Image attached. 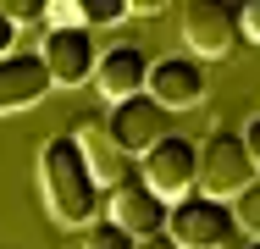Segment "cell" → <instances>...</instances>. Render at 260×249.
I'll return each mask as SVG.
<instances>
[{"mask_svg":"<svg viewBox=\"0 0 260 249\" xmlns=\"http://www.w3.org/2000/svg\"><path fill=\"white\" fill-rule=\"evenodd\" d=\"M39 189H45V205L61 227H94L105 216V189L94 183L72 133H55L39 149Z\"/></svg>","mask_w":260,"mask_h":249,"instance_id":"obj_1","label":"cell"},{"mask_svg":"<svg viewBox=\"0 0 260 249\" xmlns=\"http://www.w3.org/2000/svg\"><path fill=\"white\" fill-rule=\"evenodd\" d=\"M255 177H260V172H255V161H249V149H244V133L216 128V133L200 139V183H194V194L227 205V199L244 194Z\"/></svg>","mask_w":260,"mask_h":249,"instance_id":"obj_2","label":"cell"},{"mask_svg":"<svg viewBox=\"0 0 260 249\" xmlns=\"http://www.w3.org/2000/svg\"><path fill=\"white\" fill-rule=\"evenodd\" d=\"M139 177H144L166 205H183V199L194 194V183H200V144L183 139V133L160 139V144L139 161Z\"/></svg>","mask_w":260,"mask_h":249,"instance_id":"obj_3","label":"cell"},{"mask_svg":"<svg viewBox=\"0 0 260 249\" xmlns=\"http://www.w3.org/2000/svg\"><path fill=\"white\" fill-rule=\"evenodd\" d=\"M172 111L166 105H155L150 95H133V100H122V105H111V116H105L100 128H105V139L122 149V155H150V149L160 144V139H172Z\"/></svg>","mask_w":260,"mask_h":249,"instance_id":"obj_4","label":"cell"},{"mask_svg":"<svg viewBox=\"0 0 260 249\" xmlns=\"http://www.w3.org/2000/svg\"><path fill=\"white\" fill-rule=\"evenodd\" d=\"M183 39H188L194 61H221L244 39L238 34V6H227V0H188L183 6Z\"/></svg>","mask_w":260,"mask_h":249,"instance_id":"obj_5","label":"cell"},{"mask_svg":"<svg viewBox=\"0 0 260 249\" xmlns=\"http://www.w3.org/2000/svg\"><path fill=\"white\" fill-rule=\"evenodd\" d=\"M166 233H172L177 249H216L221 238L238 233V216H233V205H216V199H205V194H188L183 205H172Z\"/></svg>","mask_w":260,"mask_h":249,"instance_id":"obj_6","label":"cell"},{"mask_svg":"<svg viewBox=\"0 0 260 249\" xmlns=\"http://www.w3.org/2000/svg\"><path fill=\"white\" fill-rule=\"evenodd\" d=\"M105 216H111L122 233H133V238H155V233H166L172 205H166L144 177H133V183H122V189L105 194Z\"/></svg>","mask_w":260,"mask_h":249,"instance_id":"obj_7","label":"cell"},{"mask_svg":"<svg viewBox=\"0 0 260 249\" xmlns=\"http://www.w3.org/2000/svg\"><path fill=\"white\" fill-rule=\"evenodd\" d=\"M45 67H50V78L61 89H78V83H89L94 78V67H100V55H94V39L83 34V28H50L45 34Z\"/></svg>","mask_w":260,"mask_h":249,"instance_id":"obj_8","label":"cell"},{"mask_svg":"<svg viewBox=\"0 0 260 249\" xmlns=\"http://www.w3.org/2000/svg\"><path fill=\"white\" fill-rule=\"evenodd\" d=\"M144 95L166 105V111H183V105H200L205 100V67L194 55H160L150 67V89Z\"/></svg>","mask_w":260,"mask_h":249,"instance_id":"obj_9","label":"cell"},{"mask_svg":"<svg viewBox=\"0 0 260 249\" xmlns=\"http://www.w3.org/2000/svg\"><path fill=\"white\" fill-rule=\"evenodd\" d=\"M150 55L139 45H116V50H105L100 55V67H94V83H100V95L111 100V105H122V100H133V95H144L150 89Z\"/></svg>","mask_w":260,"mask_h":249,"instance_id":"obj_10","label":"cell"},{"mask_svg":"<svg viewBox=\"0 0 260 249\" xmlns=\"http://www.w3.org/2000/svg\"><path fill=\"white\" fill-rule=\"evenodd\" d=\"M55 89L45 55H6L0 61V111H22V105H39Z\"/></svg>","mask_w":260,"mask_h":249,"instance_id":"obj_11","label":"cell"},{"mask_svg":"<svg viewBox=\"0 0 260 249\" xmlns=\"http://www.w3.org/2000/svg\"><path fill=\"white\" fill-rule=\"evenodd\" d=\"M72 139H78V149H83V161H89V172H94V183H100L105 194L122 189V183H133V155H122V149L111 144L105 128H78Z\"/></svg>","mask_w":260,"mask_h":249,"instance_id":"obj_12","label":"cell"},{"mask_svg":"<svg viewBox=\"0 0 260 249\" xmlns=\"http://www.w3.org/2000/svg\"><path fill=\"white\" fill-rule=\"evenodd\" d=\"M83 249H139V238H133V233H122L111 216H100L94 227H83Z\"/></svg>","mask_w":260,"mask_h":249,"instance_id":"obj_13","label":"cell"},{"mask_svg":"<svg viewBox=\"0 0 260 249\" xmlns=\"http://www.w3.org/2000/svg\"><path fill=\"white\" fill-rule=\"evenodd\" d=\"M233 216H238V233L260 238V177H255V183H249L238 199H233Z\"/></svg>","mask_w":260,"mask_h":249,"instance_id":"obj_14","label":"cell"},{"mask_svg":"<svg viewBox=\"0 0 260 249\" xmlns=\"http://www.w3.org/2000/svg\"><path fill=\"white\" fill-rule=\"evenodd\" d=\"M122 17H127V0H83V28H105Z\"/></svg>","mask_w":260,"mask_h":249,"instance_id":"obj_15","label":"cell"},{"mask_svg":"<svg viewBox=\"0 0 260 249\" xmlns=\"http://www.w3.org/2000/svg\"><path fill=\"white\" fill-rule=\"evenodd\" d=\"M238 34L260 45V0H249V6H238Z\"/></svg>","mask_w":260,"mask_h":249,"instance_id":"obj_16","label":"cell"},{"mask_svg":"<svg viewBox=\"0 0 260 249\" xmlns=\"http://www.w3.org/2000/svg\"><path fill=\"white\" fill-rule=\"evenodd\" d=\"M244 149H249V161H255V172H260V116L244 122Z\"/></svg>","mask_w":260,"mask_h":249,"instance_id":"obj_17","label":"cell"},{"mask_svg":"<svg viewBox=\"0 0 260 249\" xmlns=\"http://www.w3.org/2000/svg\"><path fill=\"white\" fill-rule=\"evenodd\" d=\"M11 45H17V22H11V11L0 6V61L11 55Z\"/></svg>","mask_w":260,"mask_h":249,"instance_id":"obj_18","label":"cell"},{"mask_svg":"<svg viewBox=\"0 0 260 249\" xmlns=\"http://www.w3.org/2000/svg\"><path fill=\"white\" fill-rule=\"evenodd\" d=\"M11 11V22H39L45 17V6H34V0H17V6H6Z\"/></svg>","mask_w":260,"mask_h":249,"instance_id":"obj_19","label":"cell"},{"mask_svg":"<svg viewBox=\"0 0 260 249\" xmlns=\"http://www.w3.org/2000/svg\"><path fill=\"white\" fill-rule=\"evenodd\" d=\"M216 249H255V238H249V233H233V238H221Z\"/></svg>","mask_w":260,"mask_h":249,"instance_id":"obj_20","label":"cell"},{"mask_svg":"<svg viewBox=\"0 0 260 249\" xmlns=\"http://www.w3.org/2000/svg\"><path fill=\"white\" fill-rule=\"evenodd\" d=\"M139 249H177V244H172V233H155V238H139Z\"/></svg>","mask_w":260,"mask_h":249,"instance_id":"obj_21","label":"cell"},{"mask_svg":"<svg viewBox=\"0 0 260 249\" xmlns=\"http://www.w3.org/2000/svg\"><path fill=\"white\" fill-rule=\"evenodd\" d=\"M255 249H260V238H255Z\"/></svg>","mask_w":260,"mask_h":249,"instance_id":"obj_22","label":"cell"}]
</instances>
